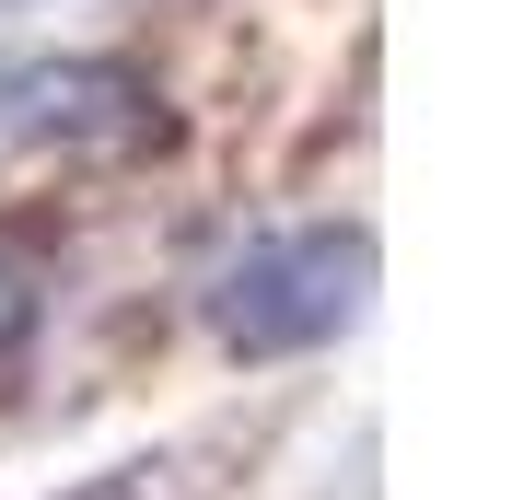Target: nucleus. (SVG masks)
Masks as SVG:
<instances>
[{
	"instance_id": "1",
	"label": "nucleus",
	"mask_w": 512,
	"mask_h": 500,
	"mask_svg": "<svg viewBox=\"0 0 512 500\" xmlns=\"http://www.w3.org/2000/svg\"><path fill=\"white\" fill-rule=\"evenodd\" d=\"M361 303H373V233L361 221H303V233H268L210 280V338L233 361H291V349L350 338Z\"/></svg>"
},
{
	"instance_id": "2",
	"label": "nucleus",
	"mask_w": 512,
	"mask_h": 500,
	"mask_svg": "<svg viewBox=\"0 0 512 500\" xmlns=\"http://www.w3.org/2000/svg\"><path fill=\"white\" fill-rule=\"evenodd\" d=\"M0 117L24 140H140L152 82L128 59H24V70H0Z\"/></svg>"
},
{
	"instance_id": "3",
	"label": "nucleus",
	"mask_w": 512,
	"mask_h": 500,
	"mask_svg": "<svg viewBox=\"0 0 512 500\" xmlns=\"http://www.w3.org/2000/svg\"><path fill=\"white\" fill-rule=\"evenodd\" d=\"M70 500H152V466H105V477H82Z\"/></svg>"
},
{
	"instance_id": "4",
	"label": "nucleus",
	"mask_w": 512,
	"mask_h": 500,
	"mask_svg": "<svg viewBox=\"0 0 512 500\" xmlns=\"http://www.w3.org/2000/svg\"><path fill=\"white\" fill-rule=\"evenodd\" d=\"M24 314H35V291H24V280H12V256H0V349L24 338Z\"/></svg>"
}]
</instances>
